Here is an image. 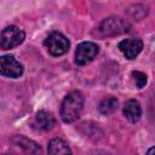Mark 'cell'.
<instances>
[{
    "label": "cell",
    "mask_w": 155,
    "mask_h": 155,
    "mask_svg": "<svg viewBox=\"0 0 155 155\" xmlns=\"http://www.w3.org/2000/svg\"><path fill=\"white\" fill-rule=\"evenodd\" d=\"M84 94L80 91H71L65 96L61 105V117L64 122L71 124L76 121L84 108Z\"/></svg>",
    "instance_id": "obj_1"
},
{
    "label": "cell",
    "mask_w": 155,
    "mask_h": 155,
    "mask_svg": "<svg viewBox=\"0 0 155 155\" xmlns=\"http://www.w3.org/2000/svg\"><path fill=\"white\" fill-rule=\"evenodd\" d=\"M130 24L127 21L121 17L111 16L103 19L98 27V31L102 36H115L120 34H125L130 30Z\"/></svg>",
    "instance_id": "obj_2"
},
{
    "label": "cell",
    "mask_w": 155,
    "mask_h": 155,
    "mask_svg": "<svg viewBox=\"0 0 155 155\" xmlns=\"http://www.w3.org/2000/svg\"><path fill=\"white\" fill-rule=\"evenodd\" d=\"M25 34L16 25H8L0 31V48L10 50L24 41Z\"/></svg>",
    "instance_id": "obj_3"
},
{
    "label": "cell",
    "mask_w": 155,
    "mask_h": 155,
    "mask_svg": "<svg viewBox=\"0 0 155 155\" xmlns=\"http://www.w3.org/2000/svg\"><path fill=\"white\" fill-rule=\"evenodd\" d=\"M45 46L50 54L52 56H62L68 52L70 42L69 40L59 31H52L46 39H45Z\"/></svg>",
    "instance_id": "obj_4"
},
{
    "label": "cell",
    "mask_w": 155,
    "mask_h": 155,
    "mask_svg": "<svg viewBox=\"0 0 155 155\" xmlns=\"http://www.w3.org/2000/svg\"><path fill=\"white\" fill-rule=\"evenodd\" d=\"M99 52L97 44L91 41H84L78 45L75 51V63L78 65H86L92 62Z\"/></svg>",
    "instance_id": "obj_5"
},
{
    "label": "cell",
    "mask_w": 155,
    "mask_h": 155,
    "mask_svg": "<svg viewBox=\"0 0 155 155\" xmlns=\"http://www.w3.org/2000/svg\"><path fill=\"white\" fill-rule=\"evenodd\" d=\"M23 74V65L13 56L0 57V75L6 78H19Z\"/></svg>",
    "instance_id": "obj_6"
},
{
    "label": "cell",
    "mask_w": 155,
    "mask_h": 155,
    "mask_svg": "<svg viewBox=\"0 0 155 155\" xmlns=\"http://www.w3.org/2000/svg\"><path fill=\"white\" fill-rule=\"evenodd\" d=\"M56 125V119L53 116L52 113L47 111V110H40L35 114L31 126L34 130L36 131H41V132H46L53 128V126Z\"/></svg>",
    "instance_id": "obj_7"
},
{
    "label": "cell",
    "mask_w": 155,
    "mask_h": 155,
    "mask_svg": "<svg viewBox=\"0 0 155 155\" xmlns=\"http://www.w3.org/2000/svg\"><path fill=\"white\" fill-rule=\"evenodd\" d=\"M119 50L127 59H134L143 48V42L140 39H124L117 45Z\"/></svg>",
    "instance_id": "obj_8"
},
{
    "label": "cell",
    "mask_w": 155,
    "mask_h": 155,
    "mask_svg": "<svg viewBox=\"0 0 155 155\" xmlns=\"http://www.w3.org/2000/svg\"><path fill=\"white\" fill-rule=\"evenodd\" d=\"M13 142L23 150L25 155H41V148L39 144L24 136H16Z\"/></svg>",
    "instance_id": "obj_9"
},
{
    "label": "cell",
    "mask_w": 155,
    "mask_h": 155,
    "mask_svg": "<svg viewBox=\"0 0 155 155\" xmlns=\"http://www.w3.org/2000/svg\"><path fill=\"white\" fill-rule=\"evenodd\" d=\"M124 115L130 122H137L142 115V108L139 102L136 99H128L124 105Z\"/></svg>",
    "instance_id": "obj_10"
},
{
    "label": "cell",
    "mask_w": 155,
    "mask_h": 155,
    "mask_svg": "<svg viewBox=\"0 0 155 155\" xmlns=\"http://www.w3.org/2000/svg\"><path fill=\"white\" fill-rule=\"evenodd\" d=\"M48 155H73L70 148L62 138H53L48 142Z\"/></svg>",
    "instance_id": "obj_11"
},
{
    "label": "cell",
    "mask_w": 155,
    "mask_h": 155,
    "mask_svg": "<svg viewBox=\"0 0 155 155\" xmlns=\"http://www.w3.org/2000/svg\"><path fill=\"white\" fill-rule=\"evenodd\" d=\"M117 109V99L115 97H107L102 99V102L98 105V110L103 115H108L114 113Z\"/></svg>",
    "instance_id": "obj_12"
},
{
    "label": "cell",
    "mask_w": 155,
    "mask_h": 155,
    "mask_svg": "<svg viewBox=\"0 0 155 155\" xmlns=\"http://www.w3.org/2000/svg\"><path fill=\"white\" fill-rule=\"evenodd\" d=\"M132 78L138 88H143L147 85V75L144 73H142L139 70H134V71H132Z\"/></svg>",
    "instance_id": "obj_13"
},
{
    "label": "cell",
    "mask_w": 155,
    "mask_h": 155,
    "mask_svg": "<svg viewBox=\"0 0 155 155\" xmlns=\"http://www.w3.org/2000/svg\"><path fill=\"white\" fill-rule=\"evenodd\" d=\"M153 153H154V148L151 147L149 150H148V153H147V155H153Z\"/></svg>",
    "instance_id": "obj_14"
}]
</instances>
